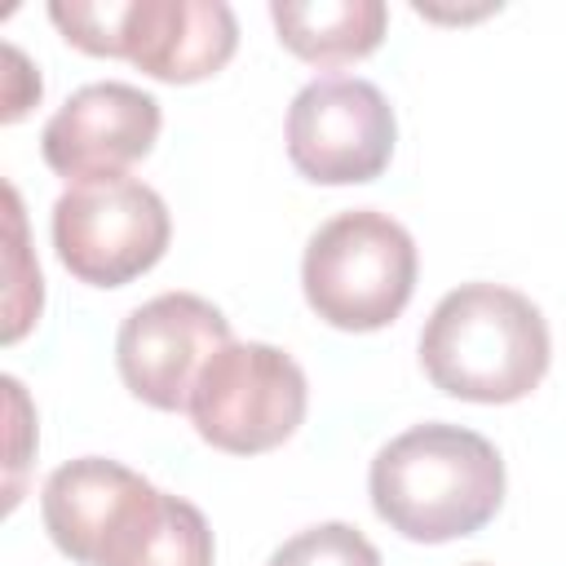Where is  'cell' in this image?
Returning <instances> with one entry per match:
<instances>
[{"instance_id":"8fae6325","label":"cell","mask_w":566,"mask_h":566,"mask_svg":"<svg viewBox=\"0 0 566 566\" xmlns=\"http://www.w3.org/2000/svg\"><path fill=\"white\" fill-rule=\"evenodd\" d=\"M208 517L159 486H146L97 553V566H212Z\"/></svg>"},{"instance_id":"ba28073f","label":"cell","mask_w":566,"mask_h":566,"mask_svg":"<svg viewBox=\"0 0 566 566\" xmlns=\"http://www.w3.org/2000/svg\"><path fill=\"white\" fill-rule=\"evenodd\" d=\"M230 340V318L212 301L195 292H164L119 323L115 367L128 394L146 407L186 411L199 371Z\"/></svg>"},{"instance_id":"7a4b0ae2","label":"cell","mask_w":566,"mask_h":566,"mask_svg":"<svg viewBox=\"0 0 566 566\" xmlns=\"http://www.w3.org/2000/svg\"><path fill=\"white\" fill-rule=\"evenodd\" d=\"M553 358L548 323L531 296L504 283H460L420 332V367L433 389L464 402L526 398Z\"/></svg>"},{"instance_id":"9c48e42d","label":"cell","mask_w":566,"mask_h":566,"mask_svg":"<svg viewBox=\"0 0 566 566\" xmlns=\"http://www.w3.org/2000/svg\"><path fill=\"white\" fill-rule=\"evenodd\" d=\"M159 124L164 111L146 88L124 80H102L75 88L49 115L40 133V150L44 164L71 186L93 177H119L128 164L150 155Z\"/></svg>"},{"instance_id":"2e32d148","label":"cell","mask_w":566,"mask_h":566,"mask_svg":"<svg viewBox=\"0 0 566 566\" xmlns=\"http://www.w3.org/2000/svg\"><path fill=\"white\" fill-rule=\"evenodd\" d=\"M35 102H40V75L31 71V62L22 57L18 44H4V106H0V119L13 124Z\"/></svg>"},{"instance_id":"5bb4252c","label":"cell","mask_w":566,"mask_h":566,"mask_svg":"<svg viewBox=\"0 0 566 566\" xmlns=\"http://www.w3.org/2000/svg\"><path fill=\"white\" fill-rule=\"evenodd\" d=\"M265 566H380L376 544L349 522H318L283 539Z\"/></svg>"},{"instance_id":"52a82bcc","label":"cell","mask_w":566,"mask_h":566,"mask_svg":"<svg viewBox=\"0 0 566 566\" xmlns=\"http://www.w3.org/2000/svg\"><path fill=\"white\" fill-rule=\"evenodd\" d=\"M394 137V106L358 75H318L287 106V159L318 186L376 181L389 168Z\"/></svg>"},{"instance_id":"e0dca14e","label":"cell","mask_w":566,"mask_h":566,"mask_svg":"<svg viewBox=\"0 0 566 566\" xmlns=\"http://www.w3.org/2000/svg\"><path fill=\"white\" fill-rule=\"evenodd\" d=\"M469 566H486V562H469Z\"/></svg>"},{"instance_id":"3957f363","label":"cell","mask_w":566,"mask_h":566,"mask_svg":"<svg viewBox=\"0 0 566 566\" xmlns=\"http://www.w3.org/2000/svg\"><path fill=\"white\" fill-rule=\"evenodd\" d=\"M49 18L80 53L124 57L164 84L217 75L239 44L234 9L221 0H53Z\"/></svg>"},{"instance_id":"9a60e30c","label":"cell","mask_w":566,"mask_h":566,"mask_svg":"<svg viewBox=\"0 0 566 566\" xmlns=\"http://www.w3.org/2000/svg\"><path fill=\"white\" fill-rule=\"evenodd\" d=\"M4 398H9V478H4V509H18L22 500V469L31 464V442H35V416L27 402V389L18 376H4Z\"/></svg>"},{"instance_id":"6da1fadb","label":"cell","mask_w":566,"mask_h":566,"mask_svg":"<svg viewBox=\"0 0 566 566\" xmlns=\"http://www.w3.org/2000/svg\"><path fill=\"white\" fill-rule=\"evenodd\" d=\"M376 517L416 544H447L482 531L504 504L500 451L447 420H424L385 442L367 473Z\"/></svg>"},{"instance_id":"7c38bea8","label":"cell","mask_w":566,"mask_h":566,"mask_svg":"<svg viewBox=\"0 0 566 566\" xmlns=\"http://www.w3.org/2000/svg\"><path fill=\"white\" fill-rule=\"evenodd\" d=\"M270 22L301 62L340 66L380 49L389 9L380 0H274Z\"/></svg>"},{"instance_id":"5b68a950","label":"cell","mask_w":566,"mask_h":566,"mask_svg":"<svg viewBox=\"0 0 566 566\" xmlns=\"http://www.w3.org/2000/svg\"><path fill=\"white\" fill-rule=\"evenodd\" d=\"M310 407L301 363L265 340L221 345L190 389L195 433L226 455H261L283 447Z\"/></svg>"},{"instance_id":"8992f818","label":"cell","mask_w":566,"mask_h":566,"mask_svg":"<svg viewBox=\"0 0 566 566\" xmlns=\"http://www.w3.org/2000/svg\"><path fill=\"white\" fill-rule=\"evenodd\" d=\"M172 217L159 190L119 172L75 181L53 203L57 261L88 287H124L168 252Z\"/></svg>"},{"instance_id":"4fadbf2b","label":"cell","mask_w":566,"mask_h":566,"mask_svg":"<svg viewBox=\"0 0 566 566\" xmlns=\"http://www.w3.org/2000/svg\"><path fill=\"white\" fill-rule=\"evenodd\" d=\"M4 212H9V252H4L9 287H4V332L0 336H4V345H13L40 318L44 279H40L35 256L27 252V221H22V203H18V190L13 186H4Z\"/></svg>"},{"instance_id":"277c9868","label":"cell","mask_w":566,"mask_h":566,"mask_svg":"<svg viewBox=\"0 0 566 566\" xmlns=\"http://www.w3.org/2000/svg\"><path fill=\"white\" fill-rule=\"evenodd\" d=\"M416 239L376 208H349L323 221L301 256L310 310L340 332H376L394 323L416 292Z\"/></svg>"},{"instance_id":"30bf717a","label":"cell","mask_w":566,"mask_h":566,"mask_svg":"<svg viewBox=\"0 0 566 566\" xmlns=\"http://www.w3.org/2000/svg\"><path fill=\"white\" fill-rule=\"evenodd\" d=\"M146 486L150 482L119 460L106 455L66 460L44 478L40 491L44 531L57 544V553H66L71 562L97 566L102 544L111 539V531L124 522V513L137 504Z\"/></svg>"}]
</instances>
